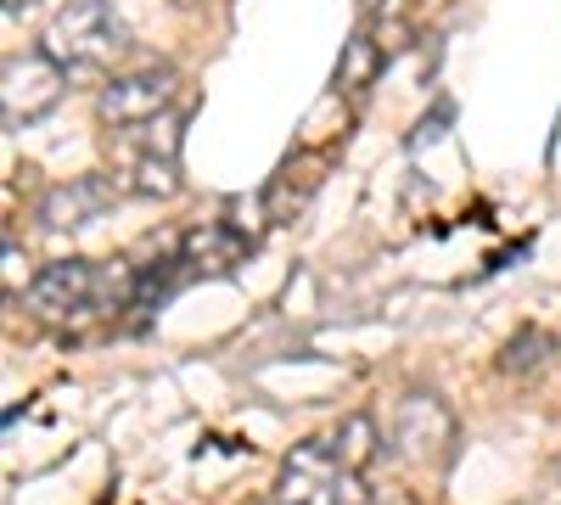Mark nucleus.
Wrapping results in <instances>:
<instances>
[{"label": "nucleus", "instance_id": "13", "mask_svg": "<svg viewBox=\"0 0 561 505\" xmlns=\"http://www.w3.org/2000/svg\"><path fill=\"white\" fill-rule=\"evenodd\" d=\"M135 135H140L135 147L163 152V158H180V113H163V118H152V124H140Z\"/></svg>", "mask_w": 561, "mask_h": 505}, {"label": "nucleus", "instance_id": "7", "mask_svg": "<svg viewBox=\"0 0 561 505\" xmlns=\"http://www.w3.org/2000/svg\"><path fill=\"white\" fill-rule=\"evenodd\" d=\"M118 203V180L107 174H79V180H62L39 197V225L45 231H84V225H96L107 208Z\"/></svg>", "mask_w": 561, "mask_h": 505}, {"label": "nucleus", "instance_id": "6", "mask_svg": "<svg viewBox=\"0 0 561 505\" xmlns=\"http://www.w3.org/2000/svg\"><path fill=\"white\" fill-rule=\"evenodd\" d=\"M337 489H343L337 455L325 438H314V444H298L287 461H280L275 505H337Z\"/></svg>", "mask_w": 561, "mask_h": 505}, {"label": "nucleus", "instance_id": "16", "mask_svg": "<svg viewBox=\"0 0 561 505\" xmlns=\"http://www.w3.org/2000/svg\"><path fill=\"white\" fill-rule=\"evenodd\" d=\"M0 7H7V12H28V7H34V0H0Z\"/></svg>", "mask_w": 561, "mask_h": 505}, {"label": "nucleus", "instance_id": "9", "mask_svg": "<svg viewBox=\"0 0 561 505\" xmlns=\"http://www.w3.org/2000/svg\"><path fill=\"white\" fill-rule=\"evenodd\" d=\"M180 158H163V152H147V147H135L129 152V163L118 169V192H129V197H158V203H169V197H180Z\"/></svg>", "mask_w": 561, "mask_h": 505}, {"label": "nucleus", "instance_id": "14", "mask_svg": "<svg viewBox=\"0 0 561 505\" xmlns=\"http://www.w3.org/2000/svg\"><path fill=\"white\" fill-rule=\"evenodd\" d=\"M337 505H377V494H370V483H365V478H354V472H343V489H337Z\"/></svg>", "mask_w": 561, "mask_h": 505}, {"label": "nucleus", "instance_id": "8", "mask_svg": "<svg viewBox=\"0 0 561 505\" xmlns=\"http://www.w3.org/2000/svg\"><path fill=\"white\" fill-rule=\"evenodd\" d=\"M242 253H248V237L242 231H230L225 219H208V225H197V231H185V242H180V269H230V264H242Z\"/></svg>", "mask_w": 561, "mask_h": 505}, {"label": "nucleus", "instance_id": "10", "mask_svg": "<svg viewBox=\"0 0 561 505\" xmlns=\"http://www.w3.org/2000/svg\"><path fill=\"white\" fill-rule=\"evenodd\" d=\"M325 444H332V455H337V467H343V472L365 478L370 467H377V455H382V427L359 410V416H343L337 433L325 438Z\"/></svg>", "mask_w": 561, "mask_h": 505}, {"label": "nucleus", "instance_id": "1", "mask_svg": "<svg viewBox=\"0 0 561 505\" xmlns=\"http://www.w3.org/2000/svg\"><path fill=\"white\" fill-rule=\"evenodd\" d=\"M68 73H107L124 51H129V28L107 0H68L45 28V45Z\"/></svg>", "mask_w": 561, "mask_h": 505}, {"label": "nucleus", "instance_id": "4", "mask_svg": "<svg viewBox=\"0 0 561 505\" xmlns=\"http://www.w3.org/2000/svg\"><path fill=\"white\" fill-rule=\"evenodd\" d=\"M174 84H180L174 68L113 73V79L102 84V96H96V113H102V124H113V129H140V124H152V118L169 113Z\"/></svg>", "mask_w": 561, "mask_h": 505}, {"label": "nucleus", "instance_id": "5", "mask_svg": "<svg viewBox=\"0 0 561 505\" xmlns=\"http://www.w3.org/2000/svg\"><path fill=\"white\" fill-rule=\"evenodd\" d=\"M23 303L39 320H68V314H84V309H102V264H90V259L45 264L28 282Z\"/></svg>", "mask_w": 561, "mask_h": 505}, {"label": "nucleus", "instance_id": "2", "mask_svg": "<svg viewBox=\"0 0 561 505\" xmlns=\"http://www.w3.org/2000/svg\"><path fill=\"white\" fill-rule=\"evenodd\" d=\"M68 96V68L51 51H23L0 68V124L28 129Z\"/></svg>", "mask_w": 561, "mask_h": 505}, {"label": "nucleus", "instance_id": "3", "mask_svg": "<svg viewBox=\"0 0 561 505\" xmlns=\"http://www.w3.org/2000/svg\"><path fill=\"white\" fill-rule=\"evenodd\" d=\"M460 427L449 416V404L438 393H404L393 410V449L404 455L410 467H449L455 461Z\"/></svg>", "mask_w": 561, "mask_h": 505}, {"label": "nucleus", "instance_id": "11", "mask_svg": "<svg viewBox=\"0 0 561 505\" xmlns=\"http://www.w3.org/2000/svg\"><path fill=\"white\" fill-rule=\"evenodd\" d=\"M561 343L545 332V326H523L517 337L505 343V354H500V371L505 377H539L545 365H550V354H556Z\"/></svg>", "mask_w": 561, "mask_h": 505}, {"label": "nucleus", "instance_id": "12", "mask_svg": "<svg viewBox=\"0 0 561 505\" xmlns=\"http://www.w3.org/2000/svg\"><path fill=\"white\" fill-rule=\"evenodd\" d=\"M377 79H382V45L370 39V34H354L343 45V57H337V84L354 90V96H365Z\"/></svg>", "mask_w": 561, "mask_h": 505}, {"label": "nucleus", "instance_id": "15", "mask_svg": "<svg viewBox=\"0 0 561 505\" xmlns=\"http://www.w3.org/2000/svg\"><path fill=\"white\" fill-rule=\"evenodd\" d=\"M23 264H28V259L18 253V242H7V298H18V292H23V275H28Z\"/></svg>", "mask_w": 561, "mask_h": 505}]
</instances>
